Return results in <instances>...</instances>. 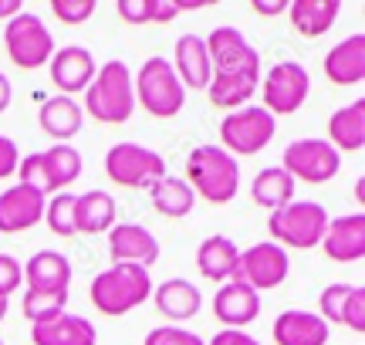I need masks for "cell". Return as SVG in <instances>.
I'll return each mask as SVG.
<instances>
[{"mask_svg": "<svg viewBox=\"0 0 365 345\" xmlns=\"http://www.w3.org/2000/svg\"><path fill=\"white\" fill-rule=\"evenodd\" d=\"M41 156H44V172H48V193H65L81 176V153L71 143H54Z\"/></svg>", "mask_w": 365, "mask_h": 345, "instance_id": "cell-31", "label": "cell"}, {"mask_svg": "<svg viewBox=\"0 0 365 345\" xmlns=\"http://www.w3.org/2000/svg\"><path fill=\"white\" fill-rule=\"evenodd\" d=\"M153 302H156V311L163 319L186 321L203 308V294H200V288H196L193 281L170 278V281H163L159 288H153Z\"/></svg>", "mask_w": 365, "mask_h": 345, "instance_id": "cell-24", "label": "cell"}, {"mask_svg": "<svg viewBox=\"0 0 365 345\" xmlns=\"http://www.w3.org/2000/svg\"><path fill=\"white\" fill-rule=\"evenodd\" d=\"M44 203L48 197L34 186L17 183L0 193V234H21L44 220Z\"/></svg>", "mask_w": 365, "mask_h": 345, "instance_id": "cell-15", "label": "cell"}, {"mask_svg": "<svg viewBox=\"0 0 365 345\" xmlns=\"http://www.w3.org/2000/svg\"><path fill=\"white\" fill-rule=\"evenodd\" d=\"M105 176L122 190H149L166 176V160L139 143H115L105 153Z\"/></svg>", "mask_w": 365, "mask_h": 345, "instance_id": "cell-6", "label": "cell"}, {"mask_svg": "<svg viewBox=\"0 0 365 345\" xmlns=\"http://www.w3.org/2000/svg\"><path fill=\"white\" fill-rule=\"evenodd\" d=\"M17 163H21V149L14 143L11 135L0 133V180H7L17 172Z\"/></svg>", "mask_w": 365, "mask_h": 345, "instance_id": "cell-42", "label": "cell"}, {"mask_svg": "<svg viewBox=\"0 0 365 345\" xmlns=\"http://www.w3.org/2000/svg\"><path fill=\"white\" fill-rule=\"evenodd\" d=\"M48 68H51L54 88L61 95H68V98L85 92L91 85V78H95V71H98L95 54H91L85 44H65V48H58V51L51 54Z\"/></svg>", "mask_w": 365, "mask_h": 345, "instance_id": "cell-13", "label": "cell"}, {"mask_svg": "<svg viewBox=\"0 0 365 345\" xmlns=\"http://www.w3.org/2000/svg\"><path fill=\"white\" fill-rule=\"evenodd\" d=\"M328 143L335 153H359L365 146V98H355L352 105H341L328 119Z\"/></svg>", "mask_w": 365, "mask_h": 345, "instance_id": "cell-27", "label": "cell"}, {"mask_svg": "<svg viewBox=\"0 0 365 345\" xmlns=\"http://www.w3.org/2000/svg\"><path fill=\"white\" fill-rule=\"evenodd\" d=\"M213 315L227 325V329H244L261 315V294L240 284V281H227L213 294Z\"/></svg>", "mask_w": 365, "mask_h": 345, "instance_id": "cell-19", "label": "cell"}, {"mask_svg": "<svg viewBox=\"0 0 365 345\" xmlns=\"http://www.w3.org/2000/svg\"><path fill=\"white\" fill-rule=\"evenodd\" d=\"M11 98H14V88H11V78L0 71V112L11 108Z\"/></svg>", "mask_w": 365, "mask_h": 345, "instance_id": "cell-45", "label": "cell"}, {"mask_svg": "<svg viewBox=\"0 0 365 345\" xmlns=\"http://www.w3.org/2000/svg\"><path fill=\"white\" fill-rule=\"evenodd\" d=\"M4 315H7V298H0V321H4Z\"/></svg>", "mask_w": 365, "mask_h": 345, "instance_id": "cell-48", "label": "cell"}, {"mask_svg": "<svg viewBox=\"0 0 365 345\" xmlns=\"http://www.w3.org/2000/svg\"><path fill=\"white\" fill-rule=\"evenodd\" d=\"M325 75L335 85H359L365 78V34L355 31L345 41H339L325 54Z\"/></svg>", "mask_w": 365, "mask_h": 345, "instance_id": "cell-22", "label": "cell"}, {"mask_svg": "<svg viewBox=\"0 0 365 345\" xmlns=\"http://www.w3.org/2000/svg\"><path fill=\"white\" fill-rule=\"evenodd\" d=\"M322 251L328 261H339V264H352L365 257V213H345L328 220L325 237H322Z\"/></svg>", "mask_w": 365, "mask_h": 345, "instance_id": "cell-16", "label": "cell"}, {"mask_svg": "<svg viewBox=\"0 0 365 345\" xmlns=\"http://www.w3.org/2000/svg\"><path fill=\"white\" fill-rule=\"evenodd\" d=\"M237 261H240V247H237L230 237L223 234H213L207 237L200 247H196V267L207 281H217V284H227L234 278Z\"/></svg>", "mask_w": 365, "mask_h": 345, "instance_id": "cell-25", "label": "cell"}, {"mask_svg": "<svg viewBox=\"0 0 365 345\" xmlns=\"http://www.w3.org/2000/svg\"><path fill=\"white\" fill-rule=\"evenodd\" d=\"M274 135H277V122L261 105L237 108L220 122V149H227L234 160L237 156H257L261 149L271 146Z\"/></svg>", "mask_w": 365, "mask_h": 345, "instance_id": "cell-7", "label": "cell"}, {"mask_svg": "<svg viewBox=\"0 0 365 345\" xmlns=\"http://www.w3.org/2000/svg\"><path fill=\"white\" fill-rule=\"evenodd\" d=\"M341 325L345 329H352V332L362 335L365 332V288H352L349 294V302H345V311H341Z\"/></svg>", "mask_w": 365, "mask_h": 345, "instance_id": "cell-41", "label": "cell"}, {"mask_svg": "<svg viewBox=\"0 0 365 345\" xmlns=\"http://www.w3.org/2000/svg\"><path fill=\"white\" fill-rule=\"evenodd\" d=\"M261 85V68H244V71H223L213 75L207 85L210 105L213 108H244L250 102V95Z\"/></svg>", "mask_w": 365, "mask_h": 345, "instance_id": "cell-21", "label": "cell"}, {"mask_svg": "<svg viewBox=\"0 0 365 345\" xmlns=\"http://www.w3.org/2000/svg\"><path fill=\"white\" fill-rule=\"evenodd\" d=\"M287 7H291V0H250V11L261 17H281L287 14Z\"/></svg>", "mask_w": 365, "mask_h": 345, "instance_id": "cell-44", "label": "cell"}, {"mask_svg": "<svg viewBox=\"0 0 365 345\" xmlns=\"http://www.w3.org/2000/svg\"><path fill=\"white\" fill-rule=\"evenodd\" d=\"M118 17L132 27H143V24H170L180 17L176 4L173 0H118L115 4Z\"/></svg>", "mask_w": 365, "mask_h": 345, "instance_id": "cell-33", "label": "cell"}, {"mask_svg": "<svg viewBox=\"0 0 365 345\" xmlns=\"http://www.w3.org/2000/svg\"><path fill=\"white\" fill-rule=\"evenodd\" d=\"M341 14V0H291L287 17L291 27L298 31L301 38H322L331 31V24L339 21Z\"/></svg>", "mask_w": 365, "mask_h": 345, "instance_id": "cell-26", "label": "cell"}, {"mask_svg": "<svg viewBox=\"0 0 365 345\" xmlns=\"http://www.w3.org/2000/svg\"><path fill=\"white\" fill-rule=\"evenodd\" d=\"M24 281L27 292H68L71 288V261L58 251L31 254V261L24 264Z\"/></svg>", "mask_w": 365, "mask_h": 345, "instance_id": "cell-20", "label": "cell"}, {"mask_svg": "<svg viewBox=\"0 0 365 345\" xmlns=\"http://www.w3.org/2000/svg\"><path fill=\"white\" fill-rule=\"evenodd\" d=\"M108 254L112 264H139L149 271L159 261V240L143 224H115L108 230Z\"/></svg>", "mask_w": 365, "mask_h": 345, "instance_id": "cell-14", "label": "cell"}, {"mask_svg": "<svg viewBox=\"0 0 365 345\" xmlns=\"http://www.w3.org/2000/svg\"><path fill=\"white\" fill-rule=\"evenodd\" d=\"M75 203L78 197L75 193H54L48 203H44V224L54 237H75Z\"/></svg>", "mask_w": 365, "mask_h": 345, "instance_id": "cell-34", "label": "cell"}, {"mask_svg": "<svg viewBox=\"0 0 365 345\" xmlns=\"http://www.w3.org/2000/svg\"><path fill=\"white\" fill-rule=\"evenodd\" d=\"M355 197H359V200L365 197V180H359V183H355Z\"/></svg>", "mask_w": 365, "mask_h": 345, "instance_id": "cell-47", "label": "cell"}, {"mask_svg": "<svg viewBox=\"0 0 365 345\" xmlns=\"http://www.w3.org/2000/svg\"><path fill=\"white\" fill-rule=\"evenodd\" d=\"M132 88H135V102L156 119H173L186 105V88L163 54L145 58L139 75H132Z\"/></svg>", "mask_w": 365, "mask_h": 345, "instance_id": "cell-4", "label": "cell"}, {"mask_svg": "<svg viewBox=\"0 0 365 345\" xmlns=\"http://www.w3.org/2000/svg\"><path fill=\"white\" fill-rule=\"evenodd\" d=\"M294 180H291V172L281 170V166H267V170H261L257 176H254V183H250V197H254V203L257 207H264V210H281V207H287L291 200H294Z\"/></svg>", "mask_w": 365, "mask_h": 345, "instance_id": "cell-30", "label": "cell"}, {"mask_svg": "<svg viewBox=\"0 0 365 345\" xmlns=\"http://www.w3.org/2000/svg\"><path fill=\"white\" fill-rule=\"evenodd\" d=\"M51 11L61 24L78 27L95 14V0H51Z\"/></svg>", "mask_w": 365, "mask_h": 345, "instance_id": "cell-37", "label": "cell"}, {"mask_svg": "<svg viewBox=\"0 0 365 345\" xmlns=\"http://www.w3.org/2000/svg\"><path fill=\"white\" fill-rule=\"evenodd\" d=\"M331 325L318 311L287 308L274 319V342L277 345H328Z\"/></svg>", "mask_w": 365, "mask_h": 345, "instance_id": "cell-18", "label": "cell"}, {"mask_svg": "<svg viewBox=\"0 0 365 345\" xmlns=\"http://www.w3.org/2000/svg\"><path fill=\"white\" fill-rule=\"evenodd\" d=\"M261 92H264V105H261L264 112H271L274 119L277 115H291V112H298L304 105V98L312 92V75L298 61H277L264 75Z\"/></svg>", "mask_w": 365, "mask_h": 345, "instance_id": "cell-10", "label": "cell"}, {"mask_svg": "<svg viewBox=\"0 0 365 345\" xmlns=\"http://www.w3.org/2000/svg\"><path fill=\"white\" fill-rule=\"evenodd\" d=\"M207 41V54L210 65H213V75H223V71H244V68H261V54L250 44L237 27H213Z\"/></svg>", "mask_w": 365, "mask_h": 345, "instance_id": "cell-12", "label": "cell"}, {"mask_svg": "<svg viewBox=\"0 0 365 345\" xmlns=\"http://www.w3.org/2000/svg\"><path fill=\"white\" fill-rule=\"evenodd\" d=\"M17 176H21L24 186H34V190H41L48 197V172H44V156L41 153H31V156L17 163Z\"/></svg>", "mask_w": 365, "mask_h": 345, "instance_id": "cell-39", "label": "cell"}, {"mask_svg": "<svg viewBox=\"0 0 365 345\" xmlns=\"http://www.w3.org/2000/svg\"><path fill=\"white\" fill-rule=\"evenodd\" d=\"M281 170L291 172L294 183H328L341 170V156L328 139H294L281 153Z\"/></svg>", "mask_w": 365, "mask_h": 345, "instance_id": "cell-9", "label": "cell"}, {"mask_svg": "<svg viewBox=\"0 0 365 345\" xmlns=\"http://www.w3.org/2000/svg\"><path fill=\"white\" fill-rule=\"evenodd\" d=\"M21 284H24V264L11 254H0V298H11Z\"/></svg>", "mask_w": 365, "mask_h": 345, "instance_id": "cell-40", "label": "cell"}, {"mask_svg": "<svg viewBox=\"0 0 365 345\" xmlns=\"http://www.w3.org/2000/svg\"><path fill=\"white\" fill-rule=\"evenodd\" d=\"M328 227V210L314 200H291L287 207L271 213L267 230L277 247H294V251H312L322 244Z\"/></svg>", "mask_w": 365, "mask_h": 345, "instance_id": "cell-5", "label": "cell"}, {"mask_svg": "<svg viewBox=\"0 0 365 345\" xmlns=\"http://www.w3.org/2000/svg\"><path fill=\"white\" fill-rule=\"evenodd\" d=\"M81 119H85V115H81V105L75 98H68V95L48 98L38 112L41 129H44V135H51L54 143H68L71 135H78Z\"/></svg>", "mask_w": 365, "mask_h": 345, "instance_id": "cell-29", "label": "cell"}, {"mask_svg": "<svg viewBox=\"0 0 365 345\" xmlns=\"http://www.w3.org/2000/svg\"><path fill=\"white\" fill-rule=\"evenodd\" d=\"M91 305L108 319L129 315L132 308L153 298V278L139 264H108L91 281Z\"/></svg>", "mask_w": 365, "mask_h": 345, "instance_id": "cell-3", "label": "cell"}, {"mask_svg": "<svg viewBox=\"0 0 365 345\" xmlns=\"http://www.w3.org/2000/svg\"><path fill=\"white\" fill-rule=\"evenodd\" d=\"M287 271H291L287 251L277 247L274 240H264V244H250L247 251H240V261H237V271L230 281H240V284H247L261 294L284 284Z\"/></svg>", "mask_w": 365, "mask_h": 345, "instance_id": "cell-11", "label": "cell"}, {"mask_svg": "<svg viewBox=\"0 0 365 345\" xmlns=\"http://www.w3.org/2000/svg\"><path fill=\"white\" fill-rule=\"evenodd\" d=\"M21 11H24L21 0H0V21H11V17H17Z\"/></svg>", "mask_w": 365, "mask_h": 345, "instance_id": "cell-46", "label": "cell"}, {"mask_svg": "<svg viewBox=\"0 0 365 345\" xmlns=\"http://www.w3.org/2000/svg\"><path fill=\"white\" fill-rule=\"evenodd\" d=\"M207 345H261L254 335H247L244 329H220Z\"/></svg>", "mask_w": 365, "mask_h": 345, "instance_id": "cell-43", "label": "cell"}, {"mask_svg": "<svg viewBox=\"0 0 365 345\" xmlns=\"http://www.w3.org/2000/svg\"><path fill=\"white\" fill-rule=\"evenodd\" d=\"M186 183L207 203H230L240 190V166L227 149L203 143L186 156Z\"/></svg>", "mask_w": 365, "mask_h": 345, "instance_id": "cell-2", "label": "cell"}, {"mask_svg": "<svg viewBox=\"0 0 365 345\" xmlns=\"http://www.w3.org/2000/svg\"><path fill=\"white\" fill-rule=\"evenodd\" d=\"M143 345H207L196 332L190 329H180V325H159L145 335Z\"/></svg>", "mask_w": 365, "mask_h": 345, "instance_id": "cell-38", "label": "cell"}, {"mask_svg": "<svg viewBox=\"0 0 365 345\" xmlns=\"http://www.w3.org/2000/svg\"><path fill=\"white\" fill-rule=\"evenodd\" d=\"M31 342L34 345H95L98 342V332L88 319L81 315H58L51 321H41V325H31Z\"/></svg>", "mask_w": 365, "mask_h": 345, "instance_id": "cell-23", "label": "cell"}, {"mask_svg": "<svg viewBox=\"0 0 365 345\" xmlns=\"http://www.w3.org/2000/svg\"><path fill=\"white\" fill-rule=\"evenodd\" d=\"M115 197L105 190H88L75 203V230L78 234H105L115 227Z\"/></svg>", "mask_w": 365, "mask_h": 345, "instance_id": "cell-28", "label": "cell"}, {"mask_svg": "<svg viewBox=\"0 0 365 345\" xmlns=\"http://www.w3.org/2000/svg\"><path fill=\"white\" fill-rule=\"evenodd\" d=\"M4 44H7L11 61L17 68H24V71L48 65L54 54L51 31L44 27V21H41L38 14H31V11H21L17 17H11L4 24Z\"/></svg>", "mask_w": 365, "mask_h": 345, "instance_id": "cell-8", "label": "cell"}, {"mask_svg": "<svg viewBox=\"0 0 365 345\" xmlns=\"http://www.w3.org/2000/svg\"><path fill=\"white\" fill-rule=\"evenodd\" d=\"M173 71L180 78L182 88H203L207 92L210 78H213V65H210V54H207V41L200 34H180L176 48H173Z\"/></svg>", "mask_w": 365, "mask_h": 345, "instance_id": "cell-17", "label": "cell"}, {"mask_svg": "<svg viewBox=\"0 0 365 345\" xmlns=\"http://www.w3.org/2000/svg\"><path fill=\"white\" fill-rule=\"evenodd\" d=\"M0 345H4V339H0Z\"/></svg>", "mask_w": 365, "mask_h": 345, "instance_id": "cell-49", "label": "cell"}, {"mask_svg": "<svg viewBox=\"0 0 365 345\" xmlns=\"http://www.w3.org/2000/svg\"><path fill=\"white\" fill-rule=\"evenodd\" d=\"M68 308V292H27L24 302H21V311L31 325H41V321H51L58 315H65Z\"/></svg>", "mask_w": 365, "mask_h": 345, "instance_id": "cell-35", "label": "cell"}, {"mask_svg": "<svg viewBox=\"0 0 365 345\" xmlns=\"http://www.w3.org/2000/svg\"><path fill=\"white\" fill-rule=\"evenodd\" d=\"M349 294H352V284H328L322 298H318V315L328 321V325H341V311H345V302H349Z\"/></svg>", "mask_w": 365, "mask_h": 345, "instance_id": "cell-36", "label": "cell"}, {"mask_svg": "<svg viewBox=\"0 0 365 345\" xmlns=\"http://www.w3.org/2000/svg\"><path fill=\"white\" fill-rule=\"evenodd\" d=\"M85 112L95 122L122 125L135 112V88H132V68L125 61H105L91 85L85 88Z\"/></svg>", "mask_w": 365, "mask_h": 345, "instance_id": "cell-1", "label": "cell"}, {"mask_svg": "<svg viewBox=\"0 0 365 345\" xmlns=\"http://www.w3.org/2000/svg\"><path fill=\"white\" fill-rule=\"evenodd\" d=\"M149 200H153L156 213H163V217H186V213L193 210L196 193L190 190L186 180L166 172L163 180H156V183L149 186Z\"/></svg>", "mask_w": 365, "mask_h": 345, "instance_id": "cell-32", "label": "cell"}]
</instances>
